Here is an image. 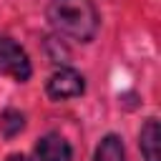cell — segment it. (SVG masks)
<instances>
[{"label":"cell","mask_w":161,"mask_h":161,"mask_svg":"<svg viewBox=\"0 0 161 161\" xmlns=\"http://www.w3.org/2000/svg\"><path fill=\"white\" fill-rule=\"evenodd\" d=\"M45 18L60 38L78 43H91L101 28V15L93 0H48Z\"/></svg>","instance_id":"1"},{"label":"cell","mask_w":161,"mask_h":161,"mask_svg":"<svg viewBox=\"0 0 161 161\" xmlns=\"http://www.w3.org/2000/svg\"><path fill=\"white\" fill-rule=\"evenodd\" d=\"M0 75H8L18 83L30 80L33 75V63L25 48L10 35H0Z\"/></svg>","instance_id":"2"},{"label":"cell","mask_w":161,"mask_h":161,"mask_svg":"<svg viewBox=\"0 0 161 161\" xmlns=\"http://www.w3.org/2000/svg\"><path fill=\"white\" fill-rule=\"evenodd\" d=\"M45 93L50 101H70L86 93V78L70 68V65H60L50 73V78L45 80Z\"/></svg>","instance_id":"3"},{"label":"cell","mask_w":161,"mask_h":161,"mask_svg":"<svg viewBox=\"0 0 161 161\" xmlns=\"http://www.w3.org/2000/svg\"><path fill=\"white\" fill-rule=\"evenodd\" d=\"M30 161H73V148L60 133L50 131L35 141Z\"/></svg>","instance_id":"4"},{"label":"cell","mask_w":161,"mask_h":161,"mask_svg":"<svg viewBox=\"0 0 161 161\" xmlns=\"http://www.w3.org/2000/svg\"><path fill=\"white\" fill-rule=\"evenodd\" d=\"M138 148L143 161H161V126L158 118H146L138 131Z\"/></svg>","instance_id":"5"},{"label":"cell","mask_w":161,"mask_h":161,"mask_svg":"<svg viewBox=\"0 0 161 161\" xmlns=\"http://www.w3.org/2000/svg\"><path fill=\"white\" fill-rule=\"evenodd\" d=\"M93 161H128L123 138H121L118 133H106V136L98 141V146H96Z\"/></svg>","instance_id":"6"},{"label":"cell","mask_w":161,"mask_h":161,"mask_svg":"<svg viewBox=\"0 0 161 161\" xmlns=\"http://www.w3.org/2000/svg\"><path fill=\"white\" fill-rule=\"evenodd\" d=\"M25 128V113L18 108H5L0 113V133L3 138H15Z\"/></svg>","instance_id":"7"},{"label":"cell","mask_w":161,"mask_h":161,"mask_svg":"<svg viewBox=\"0 0 161 161\" xmlns=\"http://www.w3.org/2000/svg\"><path fill=\"white\" fill-rule=\"evenodd\" d=\"M5 161H30V158H28L25 153H18V151H15V153H10V156H8Z\"/></svg>","instance_id":"8"}]
</instances>
